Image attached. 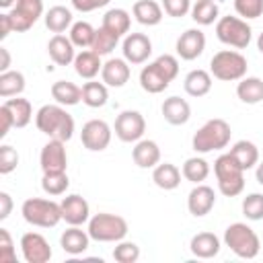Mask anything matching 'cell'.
<instances>
[{
  "label": "cell",
  "instance_id": "obj_55",
  "mask_svg": "<svg viewBox=\"0 0 263 263\" xmlns=\"http://www.w3.org/2000/svg\"><path fill=\"white\" fill-rule=\"evenodd\" d=\"M257 49L263 53V31L259 33V37H257Z\"/></svg>",
  "mask_w": 263,
  "mask_h": 263
},
{
  "label": "cell",
  "instance_id": "obj_44",
  "mask_svg": "<svg viewBox=\"0 0 263 263\" xmlns=\"http://www.w3.org/2000/svg\"><path fill=\"white\" fill-rule=\"evenodd\" d=\"M234 10L245 21L247 18H259L263 14V0H234Z\"/></svg>",
  "mask_w": 263,
  "mask_h": 263
},
{
  "label": "cell",
  "instance_id": "obj_30",
  "mask_svg": "<svg viewBox=\"0 0 263 263\" xmlns=\"http://www.w3.org/2000/svg\"><path fill=\"white\" fill-rule=\"evenodd\" d=\"M236 97L247 105H257L263 101V80L257 76H245L236 84Z\"/></svg>",
  "mask_w": 263,
  "mask_h": 263
},
{
  "label": "cell",
  "instance_id": "obj_34",
  "mask_svg": "<svg viewBox=\"0 0 263 263\" xmlns=\"http://www.w3.org/2000/svg\"><path fill=\"white\" fill-rule=\"evenodd\" d=\"M109 92H107V84L105 82H97V80H88L82 84V103L86 107L99 109L107 103Z\"/></svg>",
  "mask_w": 263,
  "mask_h": 263
},
{
  "label": "cell",
  "instance_id": "obj_24",
  "mask_svg": "<svg viewBox=\"0 0 263 263\" xmlns=\"http://www.w3.org/2000/svg\"><path fill=\"white\" fill-rule=\"evenodd\" d=\"M74 70L80 78L84 80H92L101 70H103V62L101 55L95 53L92 49H82L80 53H76L74 58Z\"/></svg>",
  "mask_w": 263,
  "mask_h": 263
},
{
  "label": "cell",
  "instance_id": "obj_13",
  "mask_svg": "<svg viewBox=\"0 0 263 263\" xmlns=\"http://www.w3.org/2000/svg\"><path fill=\"white\" fill-rule=\"evenodd\" d=\"M66 142L49 138V142L41 148L39 164L43 173H64L68 166V154H66Z\"/></svg>",
  "mask_w": 263,
  "mask_h": 263
},
{
  "label": "cell",
  "instance_id": "obj_5",
  "mask_svg": "<svg viewBox=\"0 0 263 263\" xmlns=\"http://www.w3.org/2000/svg\"><path fill=\"white\" fill-rule=\"evenodd\" d=\"M224 245L240 259H255L261 249L257 232L245 222H234L224 230Z\"/></svg>",
  "mask_w": 263,
  "mask_h": 263
},
{
  "label": "cell",
  "instance_id": "obj_38",
  "mask_svg": "<svg viewBox=\"0 0 263 263\" xmlns=\"http://www.w3.org/2000/svg\"><path fill=\"white\" fill-rule=\"evenodd\" d=\"M218 14H220V10L214 0H195V4L191 6V18L203 27L212 25L218 18Z\"/></svg>",
  "mask_w": 263,
  "mask_h": 263
},
{
  "label": "cell",
  "instance_id": "obj_54",
  "mask_svg": "<svg viewBox=\"0 0 263 263\" xmlns=\"http://www.w3.org/2000/svg\"><path fill=\"white\" fill-rule=\"evenodd\" d=\"M14 4H16V0H0V8H10Z\"/></svg>",
  "mask_w": 263,
  "mask_h": 263
},
{
  "label": "cell",
  "instance_id": "obj_10",
  "mask_svg": "<svg viewBox=\"0 0 263 263\" xmlns=\"http://www.w3.org/2000/svg\"><path fill=\"white\" fill-rule=\"evenodd\" d=\"M146 132V119L140 111L125 109L115 117V136L121 142H138Z\"/></svg>",
  "mask_w": 263,
  "mask_h": 263
},
{
  "label": "cell",
  "instance_id": "obj_40",
  "mask_svg": "<svg viewBox=\"0 0 263 263\" xmlns=\"http://www.w3.org/2000/svg\"><path fill=\"white\" fill-rule=\"evenodd\" d=\"M70 185V179L64 173H43V179H41V189L47 193V195H62L66 193Z\"/></svg>",
  "mask_w": 263,
  "mask_h": 263
},
{
  "label": "cell",
  "instance_id": "obj_41",
  "mask_svg": "<svg viewBox=\"0 0 263 263\" xmlns=\"http://www.w3.org/2000/svg\"><path fill=\"white\" fill-rule=\"evenodd\" d=\"M117 41H119L117 35H113V33L107 31L105 27H99L97 33H95V41H92L90 49H92L95 53H99V55H107V53H111V51L115 49Z\"/></svg>",
  "mask_w": 263,
  "mask_h": 263
},
{
  "label": "cell",
  "instance_id": "obj_9",
  "mask_svg": "<svg viewBox=\"0 0 263 263\" xmlns=\"http://www.w3.org/2000/svg\"><path fill=\"white\" fill-rule=\"evenodd\" d=\"M216 35H218V39L222 43H226L230 47H236V49H245L251 43L253 31H251V27L247 25L245 18L222 16L216 23Z\"/></svg>",
  "mask_w": 263,
  "mask_h": 263
},
{
  "label": "cell",
  "instance_id": "obj_52",
  "mask_svg": "<svg viewBox=\"0 0 263 263\" xmlns=\"http://www.w3.org/2000/svg\"><path fill=\"white\" fill-rule=\"evenodd\" d=\"M10 68V53L6 47H0V72H6Z\"/></svg>",
  "mask_w": 263,
  "mask_h": 263
},
{
  "label": "cell",
  "instance_id": "obj_29",
  "mask_svg": "<svg viewBox=\"0 0 263 263\" xmlns=\"http://www.w3.org/2000/svg\"><path fill=\"white\" fill-rule=\"evenodd\" d=\"M136 21L140 25H146V27H154L162 21V4L154 2V0H138L132 8Z\"/></svg>",
  "mask_w": 263,
  "mask_h": 263
},
{
  "label": "cell",
  "instance_id": "obj_31",
  "mask_svg": "<svg viewBox=\"0 0 263 263\" xmlns=\"http://www.w3.org/2000/svg\"><path fill=\"white\" fill-rule=\"evenodd\" d=\"M2 107L10 113L14 127H27V125H29V121H31V117H33V107H31V103H29L27 99H23V97L6 99V101L2 103Z\"/></svg>",
  "mask_w": 263,
  "mask_h": 263
},
{
  "label": "cell",
  "instance_id": "obj_36",
  "mask_svg": "<svg viewBox=\"0 0 263 263\" xmlns=\"http://www.w3.org/2000/svg\"><path fill=\"white\" fill-rule=\"evenodd\" d=\"M45 27L51 33H64L68 27H72V12L66 6H51L45 12Z\"/></svg>",
  "mask_w": 263,
  "mask_h": 263
},
{
  "label": "cell",
  "instance_id": "obj_50",
  "mask_svg": "<svg viewBox=\"0 0 263 263\" xmlns=\"http://www.w3.org/2000/svg\"><path fill=\"white\" fill-rule=\"evenodd\" d=\"M10 127H14L12 117H10V113L0 105V138H4V136L8 134V129H10Z\"/></svg>",
  "mask_w": 263,
  "mask_h": 263
},
{
  "label": "cell",
  "instance_id": "obj_45",
  "mask_svg": "<svg viewBox=\"0 0 263 263\" xmlns=\"http://www.w3.org/2000/svg\"><path fill=\"white\" fill-rule=\"evenodd\" d=\"M16 164H18V152L12 146L2 144L0 146V173L8 175V173H12L16 168Z\"/></svg>",
  "mask_w": 263,
  "mask_h": 263
},
{
  "label": "cell",
  "instance_id": "obj_18",
  "mask_svg": "<svg viewBox=\"0 0 263 263\" xmlns=\"http://www.w3.org/2000/svg\"><path fill=\"white\" fill-rule=\"evenodd\" d=\"M216 205V193L210 185H195L191 191H189V197H187V210L189 214H193L195 218H201L205 214L212 212V208Z\"/></svg>",
  "mask_w": 263,
  "mask_h": 263
},
{
  "label": "cell",
  "instance_id": "obj_33",
  "mask_svg": "<svg viewBox=\"0 0 263 263\" xmlns=\"http://www.w3.org/2000/svg\"><path fill=\"white\" fill-rule=\"evenodd\" d=\"M230 154H232V158H234L245 171L253 168V166L259 162V150H257V146H255L253 142H249V140H238V142L230 148Z\"/></svg>",
  "mask_w": 263,
  "mask_h": 263
},
{
  "label": "cell",
  "instance_id": "obj_48",
  "mask_svg": "<svg viewBox=\"0 0 263 263\" xmlns=\"http://www.w3.org/2000/svg\"><path fill=\"white\" fill-rule=\"evenodd\" d=\"M70 2H72V8H76L78 12H92L97 8L107 6L111 0H70Z\"/></svg>",
  "mask_w": 263,
  "mask_h": 263
},
{
  "label": "cell",
  "instance_id": "obj_42",
  "mask_svg": "<svg viewBox=\"0 0 263 263\" xmlns=\"http://www.w3.org/2000/svg\"><path fill=\"white\" fill-rule=\"evenodd\" d=\"M113 259L119 263H136L140 259V247L129 240H119L113 249Z\"/></svg>",
  "mask_w": 263,
  "mask_h": 263
},
{
  "label": "cell",
  "instance_id": "obj_19",
  "mask_svg": "<svg viewBox=\"0 0 263 263\" xmlns=\"http://www.w3.org/2000/svg\"><path fill=\"white\" fill-rule=\"evenodd\" d=\"M129 62L125 58H111L103 64V70H101V78L107 86H123L127 80H129Z\"/></svg>",
  "mask_w": 263,
  "mask_h": 263
},
{
  "label": "cell",
  "instance_id": "obj_12",
  "mask_svg": "<svg viewBox=\"0 0 263 263\" xmlns=\"http://www.w3.org/2000/svg\"><path fill=\"white\" fill-rule=\"evenodd\" d=\"M80 140H82V146L90 152H101L109 146L111 142V127L107 121L103 119H90L82 125V132H80Z\"/></svg>",
  "mask_w": 263,
  "mask_h": 263
},
{
  "label": "cell",
  "instance_id": "obj_4",
  "mask_svg": "<svg viewBox=\"0 0 263 263\" xmlns=\"http://www.w3.org/2000/svg\"><path fill=\"white\" fill-rule=\"evenodd\" d=\"M214 173L218 179V189L226 197H236L245 189V168L232 158L230 152L220 154L214 162Z\"/></svg>",
  "mask_w": 263,
  "mask_h": 263
},
{
  "label": "cell",
  "instance_id": "obj_23",
  "mask_svg": "<svg viewBox=\"0 0 263 263\" xmlns=\"http://www.w3.org/2000/svg\"><path fill=\"white\" fill-rule=\"evenodd\" d=\"M88 242H90V234L80 226H70L60 236V245L68 255H82L88 249Z\"/></svg>",
  "mask_w": 263,
  "mask_h": 263
},
{
  "label": "cell",
  "instance_id": "obj_2",
  "mask_svg": "<svg viewBox=\"0 0 263 263\" xmlns=\"http://www.w3.org/2000/svg\"><path fill=\"white\" fill-rule=\"evenodd\" d=\"M35 125L41 134L68 142L74 136V119L64 105H43L35 113Z\"/></svg>",
  "mask_w": 263,
  "mask_h": 263
},
{
  "label": "cell",
  "instance_id": "obj_49",
  "mask_svg": "<svg viewBox=\"0 0 263 263\" xmlns=\"http://www.w3.org/2000/svg\"><path fill=\"white\" fill-rule=\"evenodd\" d=\"M12 212V197L6 191H0V220H6Z\"/></svg>",
  "mask_w": 263,
  "mask_h": 263
},
{
  "label": "cell",
  "instance_id": "obj_8",
  "mask_svg": "<svg viewBox=\"0 0 263 263\" xmlns=\"http://www.w3.org/2000/svg\"><path fill=\"white\" fill-rule=\"evenodd\" d=\"M88 234L97 242H119L127 234V222L117 214L99 212L88 220Z\"/></svg>",
  "mask_w": 263,
  "mask_h": 263
},
{
  "label": "cell",
  "instance_id": "obj_20",
  "mask_svg": "<svg viewBox=\"0 0 263 263\" xmlns=\"http://www.w3.org/2000/svg\"><path fill=\"white\" fill-rule=\"evenodd\" d=\"M47 53L51 58L53 64L58 66H68V64H74V58H76V51H74V43L70 41V37L58 33L49 39L47 43Z\"/></svg>",
  "mask_w": 263,
  "mask_h": 263
},
{
  "label": "cell",
  "instance_id": "obj_6",
  "mask_svg": "<svg viewBox=\"0 0 263 263\" xmlns=\"http://www.w3.org/2000/svg\"><path fill=\"white\" fill-rule=\"evenodd\" d=\"M21 214L25 222L31 226L39 228H53L62 218V205L55 203L53 199H43V197H29L21 205Z\"/></svg>",
  "mask_w": 263,
  "mask_h": 263
},
{
  "label": "cell",
  "instance_id": "obj_25",
  "mask_svg": "<svg viewBox=\"0 0 263 263\" xmlns=\"http://www.w3.org/2000/svg\"><path fill=\"white\" fill-rule=\"evenodd\" d=\"M181 171L173 164V162H158L152 168V181L156 187L164 189V191H173L181 185Z\"/></svg>",
  "mask_w": 263,
  "mask_h": 263
},
{
  "label": "cell",
  "instance_id": "obj_21",
  "mask_svg": "<svg viewBox=\"0 0 263 263\" xmlns=\"http://www.w3.org/2000/svg\"><path fill=\"white\" fill-rule=\"evenodd\" d=\"M160 111H162V117L171 125H185L189 121V117H191V107L181 97H168V99H164Z\"/></svg>",
  "mask_w": 263,
  "mask_h": 263
},
{
  "label": "cell",
  "instance_id": "obj_28",
  "mask_svg": "<svg viewBox=\"0 0 263 263\" xmlns=\"http://www.w3.org/2000/svg\"><path fill=\"white\" fill-rule=\"evenodd\" d=\"M183 88L189 97H205L212 90V74L201 68L191 70L183 80Z\"/></svg>",
  "mask_w": 263,
  "mask_h": 263
},
{
  "label": "cell",
  "instance_id": "obj_14",
  "mask_svg": "<svg viewBox=\"0 0 263 263\" xmlns=\"http://www.w3.org/2000/svg\"><path fill=\"white\" fill-rule=\"evenodd\" d=\"M21 251L27 263H47L51 259V247L39 232H25L21 236Z\"/></svg>",
  "mask_w": 263,
  "mask_h": 263
},
{
  "label": "cell",
  "instance_id": "obj_7",
  "mask_svg": "<svg viewBox=\"0 0 263 263\" xmlns=\"http://www.w3.org/2000/svg\"><path fill=\"white\" fill-rule=\"evenodd\" d=\"M247 68H249L247 58L234 49H222L214 53V58L210 60V74L224 82H234L245 78Z\"/></svg>",
  "mask_w": 263,
  "mask_h": 263
},
{
  "label": "cell",
  "instance_id": "obj_53",
  "mask_svg": "<svg viewBox=\"0 0 263 263\" xmlns=\"http://www.w3.org/2000/svg\"><path fill=\"white\" fill-rule=\"evenodd\" d=\"M255 177H257V183H259V185H263V162H259V164H257Z\"/></svg>",
  "mask_w": 263,
  "mask_h": 263
},
{
  "label": "cell",
  "instance_id": "obj_3",
  "mask_svg": "<svg viewBox=\"0 0 263 263\" xmlns=\"http://www.w3.org/2000/svg\"><path fill=\"white\" fill-rule=\"evenodd\" d=\"M230 136H232V129H230L228 121H224V119H220V117H214V119L205 121V123L193 134L191 146H193L195 152L208 154V152L226 148V146L230 144Z\"/></svg>",
  "mask_w": 263,
  "mask_h": 263
},
{
  "label": "cell",
  "instance_id": "obj_47",
  "mask_svg": "<svg viewBox=\"0 0 263 263\" xmlns=\"http://www.w3.org/2000/svg\"><path fill=\"white\" fill-rule=\"evenodd\" d=\"M162 10L173 18H181L191 10V0H162Z\"/></svg>",
  "mask_w": 263,
  "mask_h": 263
},
{
  "label": "cell",
  "instance_id": "obj_22",
  "mask_svg": "<svg viewBox=\"0 0 263 263\" xmlns=\"http://www.w3.org/2000/svg\"><path fill=\"white\" fill-rule=\"evenodd\" d=\"M132 158L140 168H154L160 162V148L154 140H138L132 150Z\"/></svg>",
  "mask_w": 263,
  "mask_h": 263
},
{
  "label": "cell",
  "instance_id": "obj_46",
  "mask_svg": "<svg viewBox=\"0 0 263 263\" xmlns=\"http://www.w3.org/2000/svg\"><path fill=\"white\" fill-rule=\"evenodd\" d=\"M16 261V251L12 236L6 228H0V263H14Z\"/></svg>",
  "mask_w": 263,
  "mask_h": 263
},
{
  "label": "cell",
  "instance_id": "obj_1",
  "mask_svg": "<svg viewBox=\"0 0 263 263\" xmlns=\"http://www.w3.org/2000/svg\"><path fill=\"white\" fill-rule=\"evenodd\" d=\"M177 74H179V60L171 53H164L142 68L140 86L150 95H158L164 88H168V84L177 78Z\"/></svg>",
  "mask_w": 263,
  "mask_h": 263
},
{
  "label": "cell",
  "instance_id": "obj_17",
  "mask_svg": "<svg viewBox=\"0 0 263 263\" xmlns=\"http://www.w3.org/2000/svg\"><path fill=\"white\" fill-rule=\"evenodd\" d=\"M175 49H177V55L181 60L191 62V60L199 58L203 53V49H205V35H203V31H199V29H187L177 39Z\"/></svg>",
  "mask_w": 263,
  "mask_h": 263
},
{
  "label": "cell",
  "instance_id": "obj_26",
  "mask_svg": "<svg viewBox=\"0 0 263 263\" xmlns=\"http://www.w3.org/2000/svg\"><path fill=\"white\" fill-rule=\"evenodd\" d=\"M189 249L199 259H212L220 253V238L214 232H197L191 238Z\"/></svg>",
  "mask_w": 263,
  "mask_h": 263
},
{
  "label": "cell",
  "instance_id": "obj_32",
  "mask_svg": "<svg viewBox=\"0 0 263 263\" xmlns=\"http://www.w3.org/2000/svg\"><path fill=\"white\" fill-rule=\"evenodd\" d=\"M129 25H132V16H129L127 10H123V8H111V10L105 12L101 27H105L113 35L121 37V35H125L129 31Z\"/></svg>",
  "mask_w": 263,
  "mask_h": 263
},
{
  "label": "cell",
  "instance_id": "obj_35",
  "mask_svg": "<svg viewBox=\"0 0 263 263\" xmlns=\"http://www.w3.org/2000/svg\"><path fill=\"white\" fill-rule=\"evenodd\" d=\"M25 90V76L18 70H6L0 74V97L10 99L18 97Z\"/></svg>",
  "mask_w": 263,
  "mask_h": 263
},
{
  "label": "cell",
  "instance_id": "obj_15",
  "mask_svg": "<svg viewBox=\"0 0 263 263\" xmlns=\"http://www.w3.org/2000/svg\"><path fill=\"white\" fill-rule=\"evenodd\" d=\"M121 51L129 64H144L152 53V41L144 33H127Z\"/></svg>",
  "mask_w": 263,
  "mask_h": 263
},
{
  "label": "cell",
  "instance_id": "obj_27",
  "mask_svg": "<svg viewBox=\"0 0 263 263\" xmlns=\"http://www.w3.org/2000/svg\"><path fill=\"white\" fill-rule=\"evenodd\" d=\"M51 97L58 105L72 107L82 101V88L70 80H55L51 84Z\"/></svg>",
  "mask_w": 263,
  "mask_h": 263
},
{
  "label": "cell",
  "instance_id": "obj_11",
  "mask_svg": "<svg viewBox=\"0 0 263 263\" xmlns=\"http://www.w3.org/2000/svg\"><path fill=\"white\" fill-rule=\"evenodd\" d=\"M8 14L12 21V29L16 33H25L43 14V0H16V4Z\"/></svg>",
  "mask_w": 263,
  "mask_h": 263
},
{
  "label": "cell",
  "instance_id": "obj_39",
  "mask_svg": "<svg viewBox=\"0 0 263 263\" xmlns=\"http://www.w3.org/2000/svg\"><path fill=\"white\" fill-rule=\"evenodd\" d=\"M95 33L97 29H92L90 23L78 21V23H72L70 27V41L74 43V47H90L95 41Z\"/></svg>",
  "mask_w": 263,
  "mask_h": 263
},
{
  "label": "cell",
  "instance_id": "obj_51",
  "mask_svg": "<svg viewBox=\"0 0 263 263\" xmlns=\"http://www.w3.org/2000/svg\"><path fill=\"white\" fill-rule=\"evenodd\" d=\"M12 31H14V29H12L10 14H8V12H2V14H0V39H6Z\"/></svg>",
  "mask_w": 263,
  "mask_h": 263
},
{
  "label": "cell",
  "instance_id": "obj_37",
  "mask_svg": "<svg viewBox=\"0 0 263 263\" xmlns=\"http://www.w3.org/2000/svg\"><path fill=\"white\" fill-rule=\"evenodd\" d=\"M181 173H183V177H185L187 181L199 185V183H203V181L208 179V175H210V164H208L205 158L193 156V158H187V160H185Z\"/></svg>",
  "mask_w": 263,
  "mask_h": 263
},
{
  "label": "cell",
  "instance_id": "obj_16",
  "mask_svg": "<svg viewBox=\"0 0 263 263\" xmlns=\"http://www.w3.org/2000/svg\"><path fill=\"white\" fill-rule=\"evenodd\" d=\"M62 218L70 224V226H82L84 222L90 220V205L88 201L78 195V193H72V195H66L62 199Z\"/></svg>",
  "mask_w": 263,
  "mask_h": 263
},
{
  "label": "cell",
  "instance_id": "obj_43",
  "mask_svg": "<svg viewBox=\"0 0 263 263\" xmlns=\"http://www.w3.org/2000/svg\"><path fill=\"white\" fill-rule=\"evenodd\" d=\"M242 214L247 220H263V193H249L242 199Z\"/></svg>",
  "mask_w": 263,
  "mask_h": 263
}]
</instances>
